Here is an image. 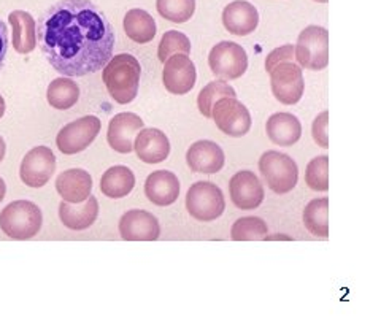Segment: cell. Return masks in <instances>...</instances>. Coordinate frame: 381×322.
Returning a JSON list of instances; mask_svg holds the SVG:
<instances>
[{"label": "cell", "instance_id": "1", "mask_svg": "<svg viewBox=\"0 0 381 322\" xmlns=\"http://www.w3.org/2000/svg\"><path fill=\"white\" fill-rule=\"evenodd\" d=\"M37 40L46 61L64 77L96 73L113 57L114 32L91 0H59L37 26Z\"/></svg>", "mask_w": 381, "mask_h": 322}, {"label": "cell", "instance_id": "2", "mask_svg": "<svg viewBox=\"0 0 381 322\" xmlns=\"http://www.w3.org/2000/svg\"><path fill=\"white\" fill-rule=\"evenodd\" d=\"M140 75H142V67L137 57L129 52H123L107 62V66L103 67L102 78L110 96L118 103L126 105L137 97Z\"/></svg>", "mask_w": 381, "mask_h": 322}, {"label": "cell", "instance_id": "3", "mask_svg": "<svg viewBox=\"0 0 381 322\" xmlns=\"http://www.w3.org/2000/svg\"><path fill=\"white\" fill-rule=\"evenodd\" d=\"M43 224L41 210L29 200H17L0 213V229L13 240H30Z\"/></svg>", "mask_w": 381, "mask_h": 322}, {"label": "cell", "instance_id": "4", "mask_svg": "<svg viewBox=\"0 0 381 322\" xmlns=\"http://www.w3.org/2000/svg\"><path fill=\"white\" fill-rule=\"evenodd\" d=\"M259 170L275 194H288L299 179V167L291 156L280 151H265L259 159Z\"/></svg>", "mask_w": 381, "mask_h": 322}, {"label": "cell", "instance_id": "5", "mask_svg": "<svg viewBox=\"0 0 381 322\" xmlns=\"http://www.w3.org/2000/svg\"><path fill=\"white\" fill-rule=\"evenodd\" d=\"M186 210L200 223H210L221 218L226 210V199L221 189L210 181H197L187 189Z\"/></svg>", "mask_w": 381, "mask_h": 322}, {"label": "cell", "instance_id": "6", "mask_svg": "<svg viewBox=\"0 0 381 322\" xmlns=\"http://www.w3.org/2000/svg\"><path fill=\"white\" fill-rule=\"evenodd\" d=\"M294 56L300 67L322 70L329 64V32L321 26H309L299 34Z\"/></svg>", "mask_w": 381, "mask_h": 322}, {"label": "cell", "instance_id": "7", "mask_svg": "<svg viewBox=\"0 0 381 322\" xmlns=\"http://www.w3.org/2000/svg\"><path fill=\"white\" fill-rule=\"evenodd\" d=\"M208 66L219 80H237L247 72L248 54L236 41H219L208 54Z\"/></svg>", "mask_w": 381, "mask_h": 322}, {"label": "cell", "instance_id": "8", "mask_svg": "<svg viewBox=\"0 0 381 322\" xmlns=\"http://www.w3.org/2000/svg\"><path fill=\"white\" fill-rule=\"evenodd\" d=\"M270 73V86L280 103L294 105L304 96L305 81L302 67L296 62L286 61L276 64Z\"/></svg>", "mask_w": 381, "mask_h": 322}, {"label": "cell", "instance_id": "9", "mask_svg": "<svg viewBox=\"0 0 381 322\" xmlns=\"http://www.w3.org/2000/svg\"><path fill=\"white\" fill-rule=\"evenodd\" d=\"M101 119L97 116H83L65 124L56 137V145L64 154H76L85 151L101 132Z\"/></svg>", "mask_w": 381, "mask_h": 322}, {"label": "cell", "instance_id": "10", "mask_svg": "<svg viewBox=\"0 0 381 322\" xmlns=\"http://www.w3.org/2000/svg\"><path fill=\"white\" fill-rule=\"evenodd\" d=\"M218 129L229 137H243L251 129V114L237 97H221L212 108Z\"/></svg>", "mask_w": 381, "mask_h": 322}, {"label": "cell", "instance_id": "11", "mask_svg": "<svg viewBox=\"0 0 381 322\" xmlns=\"http://www.w3.org/2000/svg\"><path fill=\"white\" fill-rule=\"evenodd\" d=\"M56 170V156L48 146H35L23 157L19 177L29 188H41Z\"/></svg>", "mask_w": 381, "mask_h": 322}, {"label": "cell", "instance_id": "12", "mask_svg": "<svg viewBox=\"0 0 381 322\" xmlns=\"http://www.w3.org/2000/svg\"><path fill=\"white\" fill-rule=\"evenodd\" d=\"M197 70L187 54H174L164 62L163 81L167 91L175 96L187 94L194 88Z\"/></svg>", "mask_w": 381, "mask_h": 322}, {"label": "cell", "instance_id": "13", "mask_svg": "<svg viewBox=\"0 0 381 322\" xmlns=\"http://www.w3.org/2000/svg\"><path fill=\"white\" fill-rule=\"evenodd\" d=\"M119 234L126 241H156L161 235V225L153 213L130 210L119 219Z\"/></svg>", "mask_w": 381, "mask_h": 322}, {"label": "cell", "instance_id": "14", "mask_svg": "<svg viewBox=\"0 0 381 322\" xmlns=\"http://www.w3.org/2000/svg\"><path fill=\"white\" fill-rule=\"evenodd\" d=\"M143 129V119L132 112H123L114 114L110 119L107 130V141L112 150L129 154L134 150L135 135Z\"/></svg>", "mask_w": 381, "mask_h": 322}, {"label": "cell", "instance_id": "15", "mask_svg": "<svg viewBox=\"0 0 381 322\" xmlns=\"http://www.w3.org/2000/svg\"><path fill=\"white\" fill-rule=\"evenodd\" d=\"M231 200L240 210H254L264 202V186L249 170L237 172L229 183Z\"/></svg>", "mask_w": 381, "mask_h": 322}, {"label": "cell", "instance_id": "16", "mask_svg": "<svg viewBox=\"0 0 381 322\" xmlns=\"http://www.w3.org/2000/svg\"><path fill=\"white\" fill-rule=\"evenodd\" d=\"M186 162L192 172L213 175L221 170L226 162L221 146L212 140H199L189 146L186 152Z\"/></svg>", "mask_w": 381, "mask_h": 322}, {"label": "cell", "instance_id": "17", "mask_svg": "<svg viewBox=\"0 0 381 322\" xmlns=\"http://www.w3.org/2000/svg\"><path fill=\"white\" fill-rule=\"evenodd\" d=\"M134 150L138 159L146 163L164 162L170 154V141L163 130L143 128L135 135Z\"/></svg>", "mask_w": 381, "mask_h": 322}, {"label": "cell", "instance_id": "18", "mask_svg": "<svg viewBox=\"0 0 381 322\" xmlns=\"http://www.w3.org/2000/svg\"><path fill=\"white\" fill-rule=\"evenodd\" d=\"M145 194L153 205L169 207L180 197V179L174 172L156 170L146 178Z\"/></svg>", "mask_w": 381, "mask_h": 322}, {"label": "cell", "instance_id": "19", "mask_svg": "<svg viewBox=\"0 0 381 322\" xmlns=\"http://www.w3.org/2000/svg\"><path fill=\"white\" fill-rule=\"evenodd\" d=\"M223 24L234 35H248L259 24L258 8L247 0H234L223 10Z\"/></svg>", "mask_w": 381, "mask_h": 322}, {"label": "cell", "instance_id": "20", "mask_svg": "<svg viewBox=\"0 0 381 322\" xmlns=\"http://www.w3.org/2000/svg\"><path fill=\"white\" fill-rule=\"evenodd\" d=\"M56 191L64 202L81 203L92 191V178L83 168H69L56 179Z\"/></svg>", "mask_w": 381, "mask_h": 322}, {"label": "cell", "instance_id": "21", "mask_svg": "<svg viewBox=\"0 0 381 322\" xmlns=\"http://www.w3.org/2000/svg\"><path fill=\"white\" fill-rule=\"evenodd\" d=\"M99 216V202L94 195H90L85 202L81 203H69L62 200L59 205V218L61 223L70 230H86L96 223Z\"/></svg>", "mask_w": 381, "mask_h": 322}, {"label": "cell", "instance_id": "22", "mask_svg": "<svg viewBox=\"0 0 381 322\" xmlns=\"http://www.w3.org/2000/svg\"><path fill=\"white\" fill-rule=\"evenodd\" d=\"M270 141L280 146H292L297 143L302 135V124L297 116L292 113L280 112L274 113L265 124Z\"/></svg>", "mask_w": 381, "mask_h": 322}, {"label": "cell", "instance_id": "23", "mask_svg": "<svg viewBox=\"0 0 381 322\" xmlns=\"http://www.w3.org/2000/svg\"><path fill=\"white\" fill-rule=\"evenodd\" d=\"M13 29V48L19 54H29L37 46V23L32 14L24 10H13L8 14Z\"/></svg>", "mask_w": 381, "mask_h": 322}, {"label": "cell", "instance_id": "24", "mask_svg": "<svg viewBox=\"0 0 381 322\" xmlns=\"http://www.w3.org/2000/svg\"><path fill=\"white\" fill-rule=\"evenodd\" d=\"M135 177L126 165L110 167L101 179V191L110 199H123L132 192Z\"/></svg>", "mask_w": 381, "mask_h": 322}, {"label": "cell", "instance_id": "25", "mask_svg": "<svg viewBox=\"0 0 381 322\" xmlns=\"http://www.w3.org/2000/svg\"><path fill=\"white\" fill-rule=\"evenodd\" d=\"M123 26L129 39L137 41V43H150L158 30L153 17L142 8L129 10L124 17Z\"/></svg>", "mask_w": 381, "mask_h": 322}, {"label": "cell", "instance_id": "26", "mask_svg": "<svg viewBox=\"0 0 381 322\" xmlns=\"http://www.w3.org/2000/svg\"><path fill=\"white\" fill-rule=\"evenodd\" d=\"M46 99L51 107L57 110H69L80 99V88L76 81L72 78H56L50 83L48 91H46Z\"/></svg>", "mask_w": 381, "mask_h": 322}, {"label": "cell", "instance_id": "27", "mask_svg": "<svg viewBox=\"0 0 381 322\" xmlns=\"http://www.w3.org/2000/svg\"><path fill=\"white\" fill-rule=\"evenodd\" d=\"M329 199H315L307 205L304 210V224L305 229L310 232L311 235L318 237V239H327L329 237Z\"/></svg>", "mask_w": 381, "mask_h": 322}, {"label": "cell", "instance_id": "28", "mask_svg": "<svg viewBox=\"0 0 381 322\" xmlns=\"http://www.w3.org/2000/svg\"><path fill=\"white\" fill-rule=\"evenodd\" d=\"M269 227L264 219L256 216H247L236 221L231 230L234 241H262L267 239Z\"/></svg>", "mask_w": 381, "mask_h": 322}, {"label": "cell", "instance_id": "29", "mask_svg": "<svg viewBox=\"0 0 381 322\" xmlns=\"http://www.w3.org/2000/svg\"><path fill=\"white\" fill-rule=\"evenodd\" d=\"M221 97H237V91L224 80L210 81L197 96V107L205 118H212V108Z\"/></svg>", "mask_w": 381, "mask_h": 322}, {"label": "cell", "instance_id": "30", "mask_svg": "<svg viewBox=\"0 0 381 322\" xmlns=\"http://www.w3.org/2000/svg\"><path fill=\"white\" fill-rule=\"evenodd\" d=\"M156 8L172 23H186L196 12V0H156Z\"/></svg>", "mask_w": 381, "mask_h": 322}, {"label": "cell", "instance_id": "31", "mask_svg": "<svg viewBox=\"0 0 381 322\" xmlns=\"http://www.w3.org/2000/svg\"><path fill=\"white\" fill-rule=\"evenodd\" d=\"M191 52V40L186 34L178 30H167L159 41L158 57L161 62H165L174 54H189Z\"/></svg>", "mask_w": 381, "mask_h": 322}, {"label": "cell", "instance_id": "32", "mask_svg": "<svg viewBox=\"0 0 381 322\" xmlns=\"http://www.w3.org/2000/svg\"><path fill=\"white\" fill-rule=\"evenodd\" d=\"M307 186L313 191L326 192L329 189V157L318 156L309 162L305 170Z\"/></svg>", "mask_w": 381, "mask_h": 322}, {"label": "cell", "instance_id": "33", "mask_svg": "<svg viewBox=\"0 0 381 322\" xmlns=\"http://www.w3.org/2000/svg\"><path fill=\"white\" fill-rule=\"evenodd\" d=\"M327 121H329V112L320 113L313 121L311 125V135L318 145L321 148H329V137H327Z\"/></svg>", "mask_w": 381, "mask_h": 322}, {"label": "cell", "instance_id": "34", "mask_svg": "<svg viewBox=\"0 0 381 322\" xmlns=\"http://www.w3.org/2000/svg\"><path fill=\"white\" fill-rule=\"evenodd\" d=\"M294 59H296L294 46L283 45V46H280V48H275L267 56V59H265V70L270 72L276 64H280V62H286V61L294 62Z\"/></svg>", "mask_w": 381, "mask_h": 322}, {"label": "cell", "instance_id": "35", "mask_svg": "<svg viewBox=\"0 0 381 322\" xmlns=\"http://www.w3.org/2000/svg\"><path fill=\"white\" fill-rule=\"evenodd\" d=\"M8 51V29L2 19H0V68L3 67L5 57Z\"/></svg>", "mask_w": 381, "mask_h": 322}, {"label": "cell", "instance_id": "36", "mask_svg": "<svg viewBox=\"0 0 381 322\" xmlns=\"http://www.w3.org/2000/svg\"><path fill=\"white\" fill-rule=\"evenodd\" d=\"M5 194H7V184L2 178H0V202L5 199Z\"/></svg>", "mask_w": 381, "mask_h": 322}, {"label": "cell", "instance_id": "37", "mask_svg": "<svg viewBox=\"0 0 381 322\" xmlns=\"http://www.w3.org/2000/svg\"><path fill=\"white\" fill-rule=\"evenodd\" d=\"M5 151H7V145H5V140L2 139V137H0V162L3 161Z\"/></svg>", "mask_w": 381, "mask_h": 322}, {"label": "cell", "instance_id": "38", "mask_svg": "<svg viewBox=\"0 0 381 322\" xmlns=\"http://www.w3.org/2000/svg\"><path fill=\"white\" fill-rule=\"evenodd\" d=\"M3 114H5V100L2 96H0V118H2Z\"/></svg>", "mask_w": 381, "mask_h": 322}, {"label": "cell", "instance_id": "39", "mask_svg": "<svg viewBox=\"0 0 381 322\" xmlns=\"http://www.w3.org/2000/svg\"><path fill=\"white\" fill-rule=\"evenodd\" d=\"M316 2H322V3H326V2H327V0H316Z\"/></svg>", "mask_w": 381, "mask_h": 322}]
</instances>
